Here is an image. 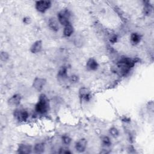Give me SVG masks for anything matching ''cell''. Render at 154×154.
I'll list each match as a JSON object with an SVG mask.
<instances>
[{
    "label": "cell",
    "mask_w": 154,
    "mask_h": 154,
    "mask_svg": "<svg viewBox=\"0 0 154 154\" xmlns=\"http://www.w3.org/2000/svg\"><path fill=\"white\" fill-rule=\"evenodd\" d=\"M135 63L136 62L134 60L131 59L128 57H123L117 63V67L120 69L123 75H126L131 69L134 66Z\"/></svg>",
    "instance_id": "obj_1"
},
{
    "label": "cell",
    "mask_w": 154,
    "mask_h": 154,
    "mask_svg": "<svg viewBox=\"0 0 154 154\" xmlns=\"http://www.w3.org/2000/svg\"><path fill=\"white\" fill-rule=\"evenodd\" d=\"M49 109V99L45 94H42L40 95V97L38 103L36 104L35 110L36 112L39 114H45Z\"/></svg>",
    "instance_id": "obj_2"
},
{
    "label": "cell",
    "mask_w": 154,
    "mask_h": 154,
    "mask_svg": "<svg viewBox=\"0 0 154 154\" xmlns=\"http://www.w3.org/2000/svg\"><path fill=\"white\" fill-rule=\"evenodd\" d=\"M14 117L19 122H25L28 118V112L23 109H17L13 113Z\"/></svg>",
    "instance_id": "obj_3"
},
{
    "label": "cell",
    "mask_w": 154,
    "mask_h": 154,
    "mask_svg": "<svg viewBox=\"0 0 154 154\" xmlns=\"http://www.w3.org/2000/svg\"><path fill=\"white\" fill-rule=\"evenodd\" d=\"M70 14L68 10H62L58 14V19L60 23L64 27L70 24L69 23Z\"/></svg>",
    "instance_id": "obj_4"
},
{
    "label": "cell",
    "mask_w": 154,
    "mask_h": 154,
    "mask_svg": "<svg viewBox=\"0 0 154 154\" xmlns=\"http://www.w3.org/2000/svg\"><path fill=\"white\" fill-rule=\"evenodd\" d=\"M51 6L49 1H39L36 3V9L40 13H45Z\"/></svg>",
    "instance_id": "obj_5"
},
{
    "label": "cell",
    "mask_w": 154,
    "mask_h": 154,
    "mask_svg": "<svg viewBox=\"0 0 154 154\" xmlns=\"http://www.w3.org/2000/svg\"><path fill=\"white\" fill-rule=\"evenodd\" d=\"M79 96L81 101L89 102L92 99V94L90 91L87 88H81L79 90Z\"/></svg>",
    "instance_id": "obj_6"
},
{
    "label": "cell",
    "mask_w": 154,
    "mask_h": 154,
    "mask_svg": "<svg viewBox=\"0 0 154 154\" xmlns=\"http://www.w3.org/2000/svg\"><path fill=\"white\" fill-rule=\"evenodd\" d=\"M47 81L45 79L41 78H36L34 80L33 86L34 89L38 91H41L44 86L45 85Z\"/></svg>",
    "instance_id": "obj_7"
},
{
    "label": "cell",
    "mask_w": 154,
    "mask_h": 154,
    "mask_svg": "<svg viewBox=\"0 0 154 154\" xmlns=\"http://www.w3.org/2000/svg\"><path fill=\"white\" fill-rule=\"evenodd\" d=\"M87 142L85 138L80 139L79 141H78L75 144V149L78 152H83L85 151L86 147H87Z\"/></svg>",
    "instance_id": "obj_8"
},
{
    "label": "cell",
    "mask_w": 154,
    "mask_h": 154,
    "mask_svg": "<svg viewBox=\"0 0 154 154\" xmlns=\"http://www.w3.org/2000/svg\"><path fill=\"white\" fill-rule=\"evenodd\" d=\"M21 101V96L19 94H15L8 100V104L11 107L18 106Z\"/></svg>",
    "instance_id": "obj_9"
},
{
    "label": "cell",
    "mask_w": 154,
    "mask_h": 154,
    "mask_svg": "<svg viewBox=\"0 0 154 154\" xmlns=\"http://www.w3.org/2000/svg\"><path fill=\"white\" fill-rule=\"evenodd\" d=\"M42 42L41 40H38L35 42L31 47L30 51L33 54H37L42 50Z\"/></svg>",
    "instance_id": "obj_10"
},
{
    "label": "cell",
    "mask_w": 154,
    "mask_h": 154,
    "mask_svg": "<svg viewBox=\"0 0 154 154\" xmlns=\"http://www.w3.org/2000/svg\"><path fill=\"white\" fill-rule=\"evenodd\" d=\"M31 146L27 144H20L18 149V152L23 154H28L31 152Z\"/></svg>",
    "instance_id": "obj_11"
},
{
    "label": "cell",
    "mask_w": 154,
    "mask_h": 154,
    "mask_svg": "<svg viewBox=\"0 0 154 154\" xmlns=\"http://www.w3.org/2000/svg\"><path fill=\"white\" fill-rule=\"evenodd\" d=\"M86 67L90 70H96L98 68V63L93 58H90L87 62Z\"/></svg>",
    "instance_id": "obj_12"
},
{
    "label": "cell",
    "mask_w": 154,
    "mask_h": 154,
    "mask_svg": "<svg viewBox=\"0 0 154 154\" xmlns=\"http://www.w3.org/2000/svg\"><path fill=\"white\" fill-rule=\"evenodd\" d=\"M48 25L49 28L54 31L58 30V24L55 18H50L48 21Z\"/></svg>",
    "instance_id": "obj_13"
},
{
    "label": "cell",
    "mask_w": 154,
    "mask_h": 154,
    "mask_svg": "<svg viewBox=\"0 0 154 154\" xmlns=\"http://www.w3.org/2000/svg\"><path fill=\"white\" fill-rule=\"evenodd\" d=\"M74 32V28L72 25L69 24L68 25L65 26L64 30H63V34L66 37H69L72 35V34Z\"/></svg>",
    "instance_id": "obj_14"
},
{
    "label": "cell",
    "mask_w": 154,
    "mask_h": 154,
    "mask_svg": "<svg viewBox=\"0 0 154 154\" xmlns=\"http://www.w3.org/2000/svg\"><path fill=\"white\" fill-rule=\"evenodd\" d=\"M131 41L134 45L138 44L141 40V36L137 33H133L131 35Z\"/></svg>",
    "instance_id": "obj_15"
},
{
    "label": "cell",
    "mask_w": 154,
    "mask_h": 154,
    "mask_svg": "<svg viewBox=\"0 0 154 154\" xmlns=\"http://www.w3.org/2000/svg\"><path fill=\"white\" fill-rule=\"evenodd\" d=\"M45 150V146L42 143H39L36 144L34 147V152L36 153H42Z\"/></svg>",
    "instance_id": "obj_16"
},
{
    "label": "cell",
    "mask_w": 154,
    "mask_h": 154,
    "mask_svg": "<svg viewBox=\"0 0 154 154\" xmlns=\"http://www.w3.org/2000/svg\"><path fill=\"white\" fill-rule=\"evenodd\" d=\"M57 76L58 78H62V79L66 77V76H67V68L64 66L62 67L58 72Z\"/></svg>",
    "instance_id": "obj_17"
},
{
    "label": "cell",
    "mask_w": 154,
    "mask_h": 154,
    "mask_svg": "<svg viewBox=\"0 0 154 154\" xmlns=\"http://www.w3.org/2000/svg\"><path fill=\"white\" fill-rule=\"evenodd\" d=\"M102 144H103L105 146H110L111 145L112 143L110 141V139L108 137H104L103 138H102Z\"/></svg>",
    "instance_id": "obj_18"
},
{
    "label": "cell",
    "mask_w": 154,
    "mask_h": 154,
    "mask_svg": "<svg viewBox=\"0 0 154 154\" xmlns=\"http://www.w3.org/2000/svg\"><path fill=\"white\" fill-rule=\"evenodd\" d=\"M110 134L114 137H117L119 134V131L114 127L110 129Z\"/></svg>",
    "instance_id": "obj_19"
},
{
    "label": "cell",
    "mask_w": 154,
    "mask_h": 154,
    "mask_svg": "<svg viewBox=\"0 0 154 154\" xmlns=\"http://www.w3.org/2000/svg\"><path fill=\"white\" fill-rule=\"evenodd\" d=\"M152 6L151 5L148 4H146L144 5V13L146 14H148V15H149V14H151V12L152 11Z\"/></svg>",
    "instance_id": "obj_20"
},
{
    "label": "cell",
    "mask_w": 154,
    "mask_h": 154,
    "mask_svg": "<svg viewBox=\"0 0 154 154\" xmlns=\"http://www.w3.org/2000/svg\"><path fill=\"white\" fill-rule=\"evenodd\" d=\"M62 140L65 144H69L71 142V138L68 136H65L62 137Z\"/></svg>",
    "instance_id": "obj_21"
},
{
    "label": "cell",
    "mask_w": 154,
    "mask_h": 154,
    "mask_svg": "<svg viewBox=\"0 0 154 154\" xmlns=\"http://www.w3.org/2000/svg\"><path fill=\"white\" fill-rule=\"evenodd\" d=\"M9 58V55L7 54V53L5 52H2L1 54V59L2 61H5L6 60L8 59Z\"/></svg>",
    "instance_id": "obj_22"
},
{
    "label": "cell",
    "mask_w": 154,
    "mask_h": 154,
    "mask_svg": "<svg viewBox=\"0 0 154 154\" xmlns=\"http://www.w3.org/2000/svg\"><path fill=\"white\" fill-rule=\"evenodd\" d=\"M78 81V77L76 75H73L70 78V81L71 83H77Z\"/></svg>",
    "instance_id": "obj_23"
},
{
    "label": "cell",
    "mask_w": 154,
    "mask_h": 154,
    "mask_svg": "<svg viewBox=\"0 0 154 154\" xmlns=\"http://www.w3.org/2000/svg\"><path fill=\"white\" fill-rule=\"evenodd\" d=\"M117 36H113L110 39V42L112 43H115L117 42Z\"/></svg>",
    "instance_id": "obj_24"
},
{
    "label": "cell",
    "mask_w": 154,
    "mask_h": 154,
    "mask_svg": "<svg viewBox=\"0 0 154 154\" xmlns=\"http://www.w3.org/2000/svg\"><path fill=\"white\" fill-rule=\"evenodd\" d=\"M30 18H24V23H25L27 24L30 23Z\"/></svg>",
    "instance_id": "obj_25"
}]
</instances>
